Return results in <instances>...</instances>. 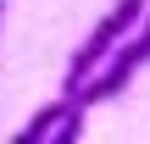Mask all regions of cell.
<instances>
[{"mask_svg":"<svg viewBox=\"0 0 150 144\" xmlns=\"http://www.w3.org/2000/svg\"><path fill=\"white\" fill-rule=\"evenodd\" d=\"M150 17V0H111V11L89 28V39L72 50V61H67V78H61V100H78L89 83H95V72L128 44V33H139V22Z\"/></svg>","mask_w":150,"mask_h":144,"instance_id":"6da1fadb","label":"cell"},{"mask_svg":"<svg viewBox=\"0 0 150 144\" xmlns=\"http://www.w3.org/2000/svg\"><path fill=\"white\" fill-rule=\"evenodd\" d=\"M145 61H150V17L139 22V33H128V44H122V50H117V55H111V61H106V67L95 72V83H89V89L78 94V105L89 111V105H100V100L122 94V89H128V83L139 78V67H145Z\"/></svg>","mask_w":150,"mask_h":144,"instance_id":"7a4b0ae2","label":"cell"},{"mask_svg":"<svg viewBox=\"0 0 150 144\" xmlns=\"http://www.w3.org/2000/svg\"><path fill=\"white\" fill-rule=\"evenodd\" d=\"M72 105H78V100H50V105H39V111L11 133V144H50V139H56V128L67 122V111H72Z\"/></svg>","mask_w":150,"mask_h":144,"instance_id":"3957f363","label":"cell"},{"mask_svg":"<svg viewBox=\"0 0 150 144\" xmlns=\"http://www.w3.org/2000/svg\"><path fill=\"white\" fill-rule=\"evenodd\" d=\"M78 139H83V105L67 111V122L56 128V139H50V144H78Z\"/></svg>","mask_w":150,"mask_h":144,"instance_id":"277c9868","label":"cell"},{"mask_svg":"<svg viewBox=\"0 0 150 144\" xmlns=\"http://www.w3.org/2000/svg\"><path fill=\"white\" fill-rule=\"evenodd\" d=\"M0 22H6V0H0Z\"/></svg>","mask_w":150,"mask_h":144,"instance_id":"5b68a950","label":"cell"}]
</instances>
